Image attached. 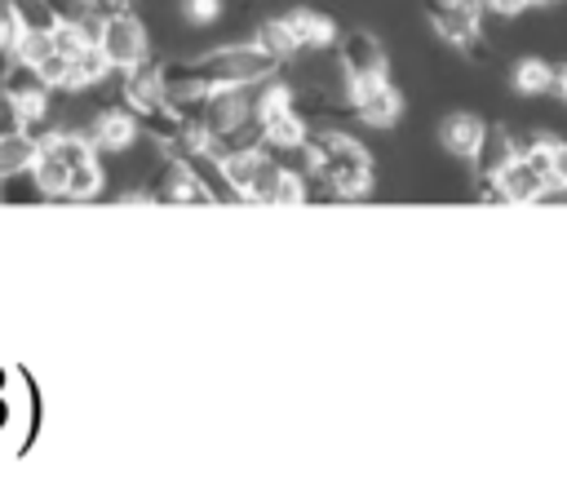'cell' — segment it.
I'll return each instance as SVG.
<instances>
[{
    "instance_id": "obj_1",
    "label": "cell",
    "mask_w": 567,
    "mask_h": 496,
    "mask_svg": "<svg viewBox=\"0 0 567 496\" xmlns=\"http://www.w3.org/2000/svg\"><path fill=\"white\" fill-rule=\"evenodd\" d=\"M275 71H279V58L266 53L257 40H248V44L208 49V53H199V58L164 62V66H159V84H164V97H195V93H208V89L266 84Z\"/></svg>"
},
{
    "instance_id": "obj_2",
    "label": "cell",
    "mask_w": 567,
    "mask_h": 496,
    "mask_svg": "<svg viewBox=\"0 0 567 496\" xmlns=\"http://www.w3.org/2000/svg\"><path fill=\"white\" fill-rule=\"evenodd\" d=\"M301 155L310 164V177H319L323 195L359 199L372 190V155L354 137H346L337 128H319V133H306Z\"/></svg>"
},
{
    "instance_id": "obj_3",
    "label": "cell",
    "mask_w": 567,
    "mask_h": 496,
    "mask_svg": "<svg viewBox=\"0 0 567 496\" xmlns=\"http://www.w3.org/2000/svg\"><path fill=\"white\" fill-rule=\"evenodd\" d=\"M93 155H97V151H93V142H89L84 133H44V137L35 142L31 173H35V182L44 186L49 199H62L71 173H75L84 159H93Z\"/></svg>"
},
{
    "instance_id": "obj_4",
    "label": "cell",
    "mask_w": 567,
    "mask_h": 496,
    "mask_svg": "<svg viewBox=\"0 0 567 496\" xmlns=\"http://www.w3.org/2000/svg\"><path fill=\"white\" fill-rule=\"evenodd\" d=\"M221 168H226L235 195L248 199V204H270V199H275V186H279V177H284V164H279L275 151H266V146L230 151V155H221Z\"/></svg>"
},
{
    "instance_id": "obj_5",
    "label": "cell",
    "mask_w": 567,
    "mask_h": 496,
    "mask_svg": "<svg viewBox=\"0 0 567 496\" xmlns=\"http://www.w3.org/2000/svg\"><path fill=\"white\" fill-rule=\"evenodd\" d=\"M425 18H430L434 35H443L456 49H465L470 58H478V62L492 58L487 44H483V4L478 0H430Z\"/></svg>"
},
{
    "instance_id": "obj_6",
    "label": "cell",
    "mask_w": 567,
    "mask_h": 496,
    "mask_svg": "<svg viewBox=\"0 0 567 496\" xmlns=\"http://www.w3.org/2000/svg\"><path fill=\"white\" fill-rule=\"evenodd\" d=\"M496 190L505 204H532V199H545L554 186H549V142H536L527 151H518L501 177H496Z\"/></svg>"
},
{
    "instance_id": "obj_7",
    "label": "cell",
    "mask_w": 567,
    "mask_h": 496,
    "mask_svg": "<svg viewBox=\"0 0 567 496\" xmlns=\"http://www.w3.org/2000/svg\"><path fill=\"white\" fill-rule=\"evenodd\" d=\"M97 53L106 58L111 71H128L137 62H146L151 53V40H146V27L142 18L128 9V13H115V18H102V31H97Z\"/></svg>"
},
{
    "instance_id": "obj_8",
    "label": "cell",
    "mask_w": 567,
    "mask_h": 496,
    "mask_svg": "<svg viewBox=\"0 0 567 496\" xmlns=\"http://www.w3.org/2000/svg\"><path fill=\"white\" fill-rule=\"evenodd\" d=\"M337 49V66H341V80L346 84H359V80H381L390 71V58L381 49V40L363 27H350V31H337L332 40Z\"/></svg>"
},
{
    "instance_id": "obj_9",
    "label": "cell",
    "mask_w": 567,
    "mask_h": 496,
    "mask_svg": "<svg viewBox=\"0 0 567 496\" xmlns=\"http://www.w3.org/2000/svg\"><path fill=\"white\" fill-rule=\"evenodd\" d=\"M346 97H350V115H359V120L372 124V128H390V124H399V115H403V93L390 84V75L346 84Z\"/></svg>"
},
{
    "instance_id": "obj_10",
    "label": "cell",
    "mask_w": 567,
    "mask_h": 496,
    "mask_svg": "<svg viewBox=\"0 0 567 496\" xmlns=\"http://www.w3.org/2000/svg\"><path fill=\"white\" fill-rule=\"evenodd\" d=\"M137 120L124 111V106H106V111H97L93 115V124L84 128V137L93 142V151L102 155V151H111V155H124L133 142H137Z\"/></svg>"
},
{
    "instance_id": "obj_11",
    "label": "cell",
    "mask_w": 567,
    "mask_h": 496,
    "mask_svg": "<svg viewBox=\"0 0 567 496\" xmlns=\"http://www.w3.org/2000/svg\"><path fill=\"white\" fill-rule=\"evenodd\" d=\"M514 155H518V151H514V137H509V128H492V124H483V137H478V146L470 151L474 186H487V182H496V177H501V168H505Z\"/></svg>"
},
{
    "instance_id": "obj_12",
    "label": "cell",
    "mask_w": 567,
    "mask_h": 496,
    "mask_svg": "<svg viewBox=\"0 0 567 496\" xmlns=\"http://www.w3.org/2000/svg\"><path fill=\"white\" fill-rule=\"evenodd\" d=\"M284 18H288V27H292L301 53L332 49V40H337V22H332L328 13H319V9H292V13H284Z\"/></svg>"
},
{
    "instance_id": "obj_13",
    "label": "cell",
    "mask_w": 567,
    "mask_h": 496,
    "mask_svg": "<svg viewBox=\"0 0 567 496\" xmlns=\"http://www.w3.org/2000/svg\"><path fill=\"white\" fill-rule=\"evenodd\" d=\"M478 137H483V120L470 115V111H452V115H443V124H439L443 151H452V155H461V159H470V151L478 146Z\"/></svg>"
},
{
    "instance_id": "obj_14",
    "label": "cell",
    "mask_w": 567,
    "mask_h": 496,
    "mask_svg": "<svg viewBox=\"0 0 567 496\" xmlns=\"http://www.w3.org/2000/svg\"><path fill=\"white\" fill-rule=\"evenodd\" d=\"M44 199H49V195H44V186L35 182L31 168H18V173H4V177H0V204L27 208V204H44Z\"/></svg>"
},
{
    "instance_id": "obj_15",
    "label": "cell",
    "mask_w": 567,
    "mask_h": 496,
    "mask_svg": "<svg viewBox=\"0 0 567 496\" xmlns=\"http://www.w3.org/2000/svg\"><path fill=\"white\" fill-rule=\"evenodd\" d=\"M257 44H261L266 53H275L279 66L301 53V49H297V35H292V27H288V18H266V22L257 27Z\"/></svg>"
},
{
    "instance_id": "obj_16",
    "label": "cell",
    "mask_w": 567,
    "mask_h": 496,
    "mask_svg": "<svg viewBox=\"0 0 567 496\" xmlns=\"http://www.w3.org/2000/svg\"><path fill=\"white\" fill-rule=\"evenodd\" d=\"M558 80V66H549L545 58H523L514 66V89L518 93H549Z\"/></svg>"
},
{
    "instance_id": "obj_17",
    "label": "cell",
    "mask_w": 567,
    "mask_h": 496,
    "mask_svg": "<svg viewBox=\"0 0 567 496\" xmlns=\"http://www.w3.org/2000/svg\"><path fill=\"white\" fill-rule=\"evenodd\" d=\"M35 142H40V137H31V133H4V137H0V177H4V173H18V168H31Z\"/></svg>"
},
{
    "instance_id": "obj_18",
    "label": "cell",
    "mask_w": 567,
    "mask_h": 496,
    "mask_svg": "<svg viewBox=\"0 0 567 496\" xmlns=\"http://www.w3.org/2000/svg\"><path fill=\"white\" fill-rule=\"evenodd\" d=\"M306 199H310L306 177H301V173H292V168H284V177H279V186H275V199H270V204L292 208V204H306Z\"/></svg>"
},
{
    "instance_id": "obj_19",
    "label": "cell",
    "mask_w": 567,
    "mask_h": 496,
    "mask_svg": "<svg viewBox=\"0 0 567 496\" xmlns=\"http://www.w3.org/2000/svg\"><path fill=\"white\" fill-rule=\"evenodd\" d=\"M22 22H18V13L9 9V4H0V62H9L13 58V49H18V40H22Z\"/></svg>"
},
{
    "instance_id": "obj_20",
    "label": "cell",
    "mask_w": 567,
    "mask_h": 496,
    "mask_svg": "<svg viewBox=\"0 0 567 496\" xmlns=\"http://www.w3.org/2000/svg\"><path fill=\"white\" fill-rule=\"evenodd\" d=\"M182 13L190 22H213L221 13V0H182Z\"/></svg>"
},
{
    "instance_id": "obj_21",
    "label": "cell",
    "mask_w": 567,
    "mask_h": 496,
    "mask_svg": "<svg viewBox=\"0 0 567 496\" xmlns=\"http://www.w3.org/2000/svg\"><path fill=\"white\" fill-rule=\"evenodd\" d=\"M4 133H22V111H18L13 97L0 93V137H4Z\"/></svg>"
},
{
    "instance_id": "obj_22",
    "label": "cell",
    "mask_w": 567,
    "mask_h": 496,
    "mask_svg": "<svg viewBox=\"0 0 567 496\" xmlns=\"http://www.w3.org/2000/svg\"><path fill=\"white\" fill-rule=\"evenodd\" d=\"M532 4H545V0H483V9H487V13H501V18H518V13L532 9Z\"/></svg>"
},
{
    "instance_id": "obj_23",
    "label": "cell",
    "mask_w": 567,
    "mask_h": 496,
    "mask_svg": "<svg viewBox=\"0 0 567 496\" xmlns=\"http://www.w3.org/2000/svg\"><path fill=\"white\" fill-rule=\"evenodd\" d=\"M554 89H558V93H563V97H567V62H563V66H558V80H554Z\"/></svg>"
}]
</instances>
